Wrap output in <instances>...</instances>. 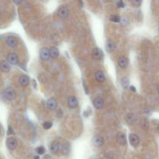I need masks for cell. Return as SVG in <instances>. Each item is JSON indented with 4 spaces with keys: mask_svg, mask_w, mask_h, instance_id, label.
<instances>
[{
    "mask_svg": "<svg viewBox=\"0 0 159 159\" xmlns=\"http://www.w3.org/2000/svg\"><path fill=\"white\" fill-rule=\"evenodd\" d=\"M3 95H4V97L7 100H13L15 98H16V92L15 90L11 87H7L6 89L4 90V92H3Z\"/></svg>",
    "mask_w": 159,
    "mask_h": 159,
    "instance_id": "6da1fadb",
    "label": "cell"
},
{
    "mask_svg": "<svg viewBox=\"0 0 159 159\" xmlns=\"http://www.w3.org/2000/svg\"><path fill=\"white\" fill-rule=\"evenodd\" d=\"M58 16L61 20H66L69 16V9L66 6H61L58 10Z\"/></svg>",
    "mask_w": 159,
    "mask_h": 159,
    "instance_id": "7a4b0ae2",
    "label": "cell"
},
{
    "mask_svg": "<svg viewBox=\"0 0 159 159\" xmlns=\"http://www.w3.org/2000/svg\"><path fill=\"white\" fill-rule=\"evenodd\" d=\"M40 58L42 61H48L51 58V54H50V50L47 47H43L40 50L39 52Z\"/></svg>",
    "mask_w": 159,
    "mask_h": 159,
    "instance_id": "3957f363",
    "label": "cell"
},
{
    "mask_svg": "<svg viewBox=\"0 0 159 159\" xmlns=\"http://www.w3.org/2000/svg\"><path fill=\"white\" fill-rule=\"evenodd\" d=\"M7 61L12 65H16L19 62V58L15 53H9L7 55Z\"/></svg>",
    "mask_w": 159,
    "mask_h": 159,
    "instance_id": "277c9868",
    "label": "cell"
},
{
    "mask_svg": "<svg viewBox=\"0 0 159 159\" xmlns=\"http://www.w3.org/2000/svg\"><path fill=\"white\" fill-rule=\"evenodd\" d=\"M6 44L9 47L13 48V47H16L18 45V40H17V39L15 37L9 36V37H6Z\"/></svg>",
    "mask_w": 159,
    "mask_h": 159,
    "instance_id": "5b68a950",
    "label": "cell"
},
{
    "mask_svg": "<svg viewBox=\"0 0 159 159\" xmlns=\"http://www.w3.org/2000/svg\"><path fill=\"white\" fill-rule=\"evenodd\" d=\"M17 141L14 137H9L6 141V145L7 148H9V150L13 151L15 150L17 147Z\"/></svg>",
    "mask_w": 159,
    "mask_h": 159,
    "instance_id": "8992f818",
    "label": "cell"
},
{
    "mask_svg": "<svg viewBox=\"0 0 159 159\" xmlns=\"http://www.w3.org/2000/svg\"><path fill=\"white\" fill-rule=\"evenodd\" d=\"M129 141H130V144L133 147H134V148L137 147L139 143H140V138H139V137L135 134H130Z\"/></svg>",
    "mask_w": 159,
    "mask_h": 159,
    "instance_id": "52a82bcc",
    "label": "cell"
},
{
    "mask_svg": "<svg viewBox=\"0 0 159 159\" xmlns=\"http://www.w3.org/2000/svg\"><path fill=\"white\" fill-rule=\"evenodd\" d=\"M68 106V107L71 109H75L76 108L78 105H79V103H78V99L75 96H69L68 98L67 101Z\"/></svg>",
    "mask_w": 159,
    "mask_h": 159,
    "instance_id": "ba28073f",
    "label": "cell"
},
{
    "mask_svg": "<svg viewBox=\"0 0 159 159\" xmlns=\"http://www.w3.org/2000/svg\"><path fill=\"white\" fill-rule=\"evenodd\" d=\"M103 51L100 48L96 47L92 50V56L95 60H100L103 58Z\"/></svg>",
    "mask_w": 159,
    "mask_h": 159,
    "instance_id": "9c48e42d",
    "label": "cell"
},
{
    "mask_svg": "<svg viewBox=\"0 0 159 159\" xmlns=\"http://www.w3.org/2000/svg\"><path fill=\"white\" fill-rule=\"evenodd\" d=\"M93 144H94V145L97 148H100L104 144V139L103 137L100 135H96V136L93 137Z\"/></svg>",
    "mask_w": 159,
    "mask_h": 159,
    "instance_id": "30bf717a",
    "label": "cell"
},
{
    "mask_svg": "<svg viewBox=\"0 0 159 159\" xmlns=\"http://www.w3.org/2000/svg\"><path fill=\"white\" fill-rule=\"evenodd\" d=\"M116 141L120 145H125L127 144V137L124 133L123 132H119L116 134Z\"/></svg>",
    "mask_w": 159,
    "mask_h": 159,
    "instance_id": "8fae6325",
    "label": "cell"
},
{
    "mask_svg": "<svg viewBox=\"0 0 159 159\" xmlns=\"http://www.w3.org/2000/svg\"><path fill=\"white\" fill-rule=\"evenodd\" d=\"M118 64L122 69H126L128 66V59L125 56H120L118 59Z\"/></svg>",
    "mask_w": 159,
    "mask_h": 159,
    "instance_id": "7c38bea8",
    "label": "cell"
},
{
    "mask_svg": "<svg viewBox=\"0 0 159 159\" xmlns=\"http://www.w3.org/2000/svg\"><path fill=\"white\" fill-rule=\"evenodd\" d=\"M47 106L49 109L51 110H54L58 106V102L54 98H51L47 101Z\"/></svg>",
    "mask_w": 159,
    "mask_h": 159,
    "instance_id": "4fadbf2b",
    "label": "cell"
},
{
    "mask_svg": "<svg viewBox=\"0 0 159 159\" xmlns=\"http://www.w3.org/2000/svg\"><path fill=\"white\" fill-rule=\"evenodd\" d=\"M50 150L53 154H58L61 151V144L58 141H54L51 144Z\"/></svg>",
    "mask_w": 159,
    "mask_h": 159,
    "instance_id": "5bb4252c",
    "label": "cell"
},
{
    "mask_svg": "<svg viewBox=\"0 0 159 159\" xmlns=\"http://www.w3.org/2000/svg\"><path fill=\"white\" fill-rule=\"evenodd\" d=\"M93 106H94V107L96 109H102L104 106L103 99L100 98V97H96L93 100Z\"/></svg>",
    "mask_w": 159,
    "mask_h": 159,
    "instance_id": "9a60e30c",
    "label": "cell"
},
{
    "mask_svg": "<svg viewBox=\"0 0 159 159\" xmlns=\"http://www.w3.org/2000/svg\"><path fill=\"white\" fill-rule=\"evenodd\" d=\"M125 120H126V122L128 123L129 125H133L137 121V116H135V114L132 113H128L126 117H125Z\"/></svg>",
    "mask_w": 159,
    "mask_h": 159,
    "instance_id": "2e32d148",
    "label": "cell"
},
{
    "mask_svg": "<svg viewBox=\"0 0 159 159\" xmlns=\"http://www.w3.org/2000/svg\"><path fill=\"white\" fill-rule=\"evenodd\" d=\"M116 49V44L112 40H107L106 43V50L109 53H112Z\"/></svg>",
    "mask_w": 159,
    "mask_h": 159,
    "instance_id": "e0dca14e",
    "label": "cell"
},
{
    "mask_svg": "<svg viewBox=\"0 0 159 159\" xmlns=\"http://www.w3.org/2000/svg\"><path fill=\"white\" fill-rule=\"evenodd\" d=\"M10 64H9L7 61H2V62L0 63V69L2 72L7 73L10 71Z\"/></svg>",
    "mask_w": 159,
    "mask_h": 159,
    "instance_id": "ac0fdd59",
    "label": "cell"
},
{
    "mask_svg": "<svg viewBox=\"0 0 159 159\" xmlns=\"http://www.w3.org/2000/svg\"><path fill=\"white\" fill-rule=\"evenodd\" d=\"M19 83L22 86H27L30 83V79L27 75H22L19 78Z\"/></svg>",
    "mask_w": 159,
    "mask_h": 159,
    "instance_id": "d6986e66",
    "label": "cell"
},
{
    "mask_svg": "<svg viewBox=\"0 0 159 159\" xmlns=\"http://www.w3.org/2000/svg\"><path fill=\"white\" fill-rule=\"evenodd\" d=\"M95 78H96L97 82H103L104 81L106 80L105 75L102 71H97L95 74Z\"/></svg>",
    "mask_w": 159,
    "mask_h": 159,
    "instance_id": "ffe728a7",
    "label": "cell"
},
{
    "mask_svg": "<svg viewBox=\"0 0 159 159\" xmlns=\"http://www.w3.org/2000/svg\"><path fill=\"white\" fill-rule=\"evenodd\" d=\"M71 150L70 144L68 143H65L63 144H61V151L62 152L63 155H68Z\"/></svg>",
    "mask_w": 159,
    "mask_h": 159,
    "instance_id": "44dd1931",
    "label": "cell"
},
{
    "mask_svg": "<svg viewBox=\"0 0 159 159\" xmlns=\"http://www.w3.org/2000/svg\"><path fill=\"white\" fill-rule=\"evenodd\" d=\"M50 54H51V58L56 59L59 56V50L56 47H51L50 48Z\"/></svg>",
    "mask_w": 159,
    "mask_h": 159,
    "instance_id": "7402d4cb",
    "label": "cell"
},
{
    "mask_svg": "<svg viewBox=\"0 0 159 159\" xmlns=\"http://www.w3.org/2000/svg\"><path fill=\"white\" fill-rule=\"evenodd\" d=\"M109 20L113 23H120V17L117 15H112L109 17Z\"/></svg>",
    "mask_w": 159,
    "mask_h": 159,
    "instance_id": "603a6c76",
    "label": "cell"
},
{
    "mask_svg": "<svg viewBox=\"0 0 159 159\" xmlns=\"http://www.w3.org/2000/svg\"><path fill=\"white\" fill-rule=\"evenodd\" d=\"M36 151H37V153L39 155H42L45 153L46 150H45V148H44V147H43V146H39V147H37V148H36Z\"/></svg>",
    "mask_w": 159,
    "mask_h": 159,
    "instance_id": "cb8c5ba5",
    "label": "cell"
},
{
    "mask_svg": "<svg viewBox=\"0 0 159 159\" xmlns=\"http://www.w3.org/2000/svg\"><path fill=\"white\" fill-rule=\"evenodd\" d=\"M53 126V123L50 121H47V122H44L43 123V127H44L45 130H49L51 129V127Z\"/></svg>",
    "mask_w": 159,
    "mask_h": 159,
    "instance_id": "d4e9b609",
    "label": "cell"
},
{
    "mask_svg": "<svg viewBox=\"0 0 159 159\" xmlns=\"http://www.w3.org/2000/svg\"><path fill=\"white\" fill-rule=\"evenodd\" d=\"M132 4L134 6L138 7L141 5V2H142V0H131Z\"/></svg>",
    "mask_w": 159,
    "mask_h": 159,
    "instance_id": "484cf974",
    "label": "cell"
},
{
    "mask_svg": "<svg viewBox=\"0 0 159 159\" xmlns=\"http://www.w3.org/2000/svg\"><path fill=\"white\" fill-rule=\"evenodd\" d=\"M122 85L123 87L127 88V85H128V80H127V78H124V79H122Z\"/></svg>",
    "mask_w": 159,
    "mask_h": 159,
    "instance_id": "4316f807",
    "label": "cell"
},
{
    "mask_svg": "<svg viewBox=\"0 0 159 159\" xmlns=\"http://www.w3.org/2000/svg\"><path fill=\"white\" fill-rule=\"evenodd\" d=\"M117 6L119 8H123L124 7V2H123V0H119V2H117Z\"/></svg>",
    "mask_w": 159,
    "mask_h": 159,
    "instance_id": "83f0119b",
    "label": "cell"
},
{
    "mask_svg": "<svg viewBox=\"0 0 159 159\" xmlns=\"http://www.w3.org/2000/svg\"><path fill=\"white\" fill-rule=\"evenodd\" d=\"M13 134V130L11 127H9V129H8V135H11V134Z\"/></svg>",
    "mask_w": 159,
    "mask_h": 159,
    "instance_id": "f1b7e54d",
    "label": "cell"
},
{
    "mask_svg": "<svg viewBox=\"0 0 159 159\" xmlns=\"http://www.w3.org/2000/svg\"><path fill=\"white\" fill-rule=\"evenodd\" d=\"M13 1L14 3H15V4H16V5L21 4V3L23 2V0H13Z\"/></svg>",
    "mask_w": 159,
    "mask_h": 159,
    "instance_id": "f546056e",
    "label": "cell"
},
{
    "mask_svg": "<svg viewBox=\"0 0 159 159\" xmlns=\"http://www.w3.org/2000/svg\"><path fill=\"white\" fill-rule=\"evenodd\" d=\"M130 90L132 91L133 92H136V89H135L134 86H130Z\"/></svg>",
    "mask_w": 159,
    "mask_h": 159,
    "instance_id": "4dcf8cb0",
    "label": "cell"
},
{
    "mask_svg": "<svg viewBox=\"0 0 159 159\" xmlns=\"http://www.w3.org/2000/svg\"><path fill=\"white\" fill-rule=\"evenodd\" d=\"M1 131H2V126L0 124V133H1Z\"/></svg>",
    "mask_w": 159,
    "mask_h": 159,
    "instance_id": "1f68e13d",
    "label": "cell"
},
{
    "mask_svg": "<svg viewBox=\"0 0 159 159\" xmlns=\"http://www.w3.org/2000/svg\"><path fill=\"white\" fill-rule=\"evenodd\" d=\"M157 90H158V94H159V85H158V86Z\"/></svg>",
    "mask_w": 159,
    "mask_h": 159,
    "instance_id": "d6a6232c",
    "label": "cell"
},
{
    "mask_svg": "<svg viewBox=\"0 0 159 159\" xmlns=\"http://www.w3.org/2000/svg\"><path fill=\"white\" fill-rule=\"evenodd\" d=\"M35 159H40V158H39V157H38V156H36V157H35Z\"/></svg>",
    "mask_w": 159,
    "mask_h": 159,
    "instance_id": "836d02e7",
    "label": "cell"
},
{
    "mask_svg": "<svg viewBox=\"0 0 159 159\" xmlns=\"http://www.w3.org/2000/svg\"><path fill=\"white\" fill-rule=\"evenodd\" d=\"M158 133H159V126H158Z\"/></svg>",
    "mask_w": 159,
    "mask_h": 159,
    "instance_id": "e575fe53",
    "label": "cell"
},
{
    "mask_svg": "<svg viewBox=\"0 0 159 159\" xmlns=\"http://www.w3.org/2000/svg\"><path fill=\"white\" fill-rule=\"evenodd\" d=\"M158 1H159V0H158Z\"/></svg>",
    "mask_w": 159,
    "mask_h": 159,
    "instance_id": "d590c367",
    "label": "cell"
}]
</instances>
